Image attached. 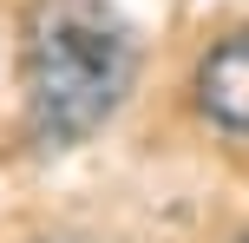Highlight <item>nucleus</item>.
I'll use <instances>...</instances> for the list:
<instances>
[{
    "label": "nucleus",
    "instance_id": "nucleus-1",
    "mask_svg": "<svg viewBox=\"0 0 249 243\" xmlns=\"http://www.w3.org/2000/svg\"><path fill=\"white\" fill-rule=\"evenodd\" d=\"M138 86V33L112 0H26L20 105L39 151L99 138Z\"/></svg>",
    "mask_w": 249,
    "mask_h": 243
},
{
    "label": "nucleus",
    "instance_id": "nucleus-3",
    "mask_svg": "<svg viewBox=\"0 0 249 243\" xmlns=\"http://www.w3.org/2000/svg\"><path fill=\"white\" fill-rule=\"evenodd\" d=\"M236 243H249V230H243V237H236Z\"/></svg>",
    "mask_w": 249,
    "mask_h": 243
},
{
    "label": "nucleus",
    "instance_id": "nucleus-2",
    "mask_svg": "<svg viewBox=\"0 0 249 243\" xmlns=\"http://www.w3.org/2000/svg\"><path fill=\"white\" fill-rule=\"evenodd\" d=\"M190 92H197V112L210 118L216 131H236L249 138V26L223 33L190 73Z\"/></svg>",
    "mask_w": 249,
    "mask_h": 243
}]
</instances>
